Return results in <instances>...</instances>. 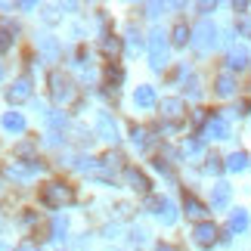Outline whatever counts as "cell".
Returning a JSON list of instances; mask_svg holds the SVG:
<instances>
[{
    "label": "cell",
    "instance_id": "obj_14",
    "mask_svg": "<svg viewBox=\"0 0 251 251\" xmlns=\"http://www.w3.org/2000/svg\"><path fill=\"white\" fill-rule=\"evenodd\" d=\"M133 105H140V109H152V105H155V90H152L149 84L137 87V93H133Z\"/></svg>",
    "mask_w": 251,
    "mask_h": 251
},
{
    "label": "cell",
    "instance_id": "obj_18",
    "mask_svg": "<svg viewBox=\"0 0 251 251\" xmlns=\"http://www.w3.org/2000/svg\"><path fill=\"white\" fill-rule=\"evenodd\" d=\"M226 201H229V183H217L214 196H211V205H214V208H226Z\"/></svg>",
    "mask_w": 251,
    "mask_h": 251
},
{
    "label": "cell",
    "instance_id": "obj_29",
    "mask_svg": "<svg viewBox=\"0 0 251 251\" xmlns=\"http://www.w3.org/2000/svg\"><path fill=\"white\" fill-rule=\"evenodd\" d=\"M9 47H13V34H9L6 28H0V53H6Z\"/></svg>",
    "mask_w": 251,
    "mask_h": 251
},
{
    "label": "cell",
    "instance_id": "obj_34",
    "mask_svg": "<svg viewBox=\"0 0 251 251\" xmlns=\"http://www.w3.org/2000/svg\"><path fill=\"white\" fill-rule=\"evenodd\" d=\"M133 242H146V229H143V226H137V229H133Z\"/></svg>",
    "mask_w": 251,
    "mask_h": 251
},
{
    "label": "cell",
    "instance_id": "obj_15",
    "mask_svg": "<svg viewBox=\"0 0 251 251\" xmlns=\"http://www.w3.org/2000/svg\"><path fill=\"white\" fill-rule=\"evenodd\" d=\"M50 239L53 242H65V233H69V220H65V214H56L53 220H50Z\"/></svg>",
    "mask_w": 251,
    "mask_h": 251
},
{
    "label": "cell",
    "instance_id": "obj_27",
    "mask_svg": "<svg viewBox=\"0 0 251 251\" xmlns=\"http://www.w3.org/2000/svg\"><path fill=\"white\" fill-rule=\"evenodd\" d=\"M186 214H189V217H205V205H201L199 199L186 196Z\"/></svg>",
    "mask_w": 251,
    "mask_h": 251
},
{
    "label": "cell",
    "instance_id": "obj_31",
    "mask_svg": "<svg viewBox=\"0 0 251 251\" xmlns=\"http://www.w3.org/2000/svg\"><path fill=\"white\" fill-rule=\"evenodd\" d=\"M96 165H100L96 158H84V155H81V158H78V165H75V168H78V171H93Z\"/></svg>",
    "mask_w": 251,
    "mask_h": 251
},
{
    "label": "cell",
    "instance_id": "obj_2",
    "mask_svg": "<svg viewBox=\"0 0 251 251\" xmlns=\"http://www.w3.org/2000/svg\"><path fill=\"white\" fill-rule=\"evenodd\" d=\"M41 201H44L47 208H62V205H72V201H75V189L69 186V183L53 180V183H47V186L41 189Z\"/></svg>",
    "mask_w": 251,
    "mask_h": 251
},
{
    "label": "cell",
    "instance_id": "obj_35",
    "mask_svg": "<svg viewBox=\"0 0 251 251\" xmlns=\"http://www.w3.org/2000/svg\"><path fill=\"white\" fill-rule=\"evenodd\" d=\"M239 31L251 37V19H242V22H239Z\"/></svg>",
    "mask_w": 251,
    "mask_h": 251
},
{
    "label": "cell",
    "instance_id": "obj_40",
    "mask_svg": "<svg viewBox=\"0 0 251 251\" xmlns=\"http://www.w3.org/2000/svg\"><path fill=\"white\" fill-rule=\"evenodd\" d=\"M0 78H3V69H0Z\"/></svg>",
    "mask_w": 251,
    "mask_h": 251
},
{
    "label": "cell",
    "instance_id": "obj_5",
    "mask_svg": "<svg viewBox=\"0 0 251 251\" xmlns=\"http://www.w3.org/2000/svg\"><path fill=\"white\" fill-rule=\"evenodd\" d=\"M37 171H44V165H37V161H31V165H19V161H9V165H3V177L16 180V183H28Z\"/></svg>",
    "mask_w": 251,
    "mask_h": 251
},
{
    "label": "cell",
    "instance_id": "obj_1",
    "mask_svg": "<svg viewBox=\"0 0 251 251\" xmlns=\"http://www.w3.org/2000/svg\"><path fill=\"white\" fill-rule=\"evenodd\" d=\"M50 96L56 105H75L78 102V87H75V81L69 78V75L62 72H50Z\"/></svg>",
    "mask_w": 251,
    "mask_h": 251
},
{
    "label": "cell",
    "instance_id": "obj_17",
    "mask_svg": "<svg viewBox=\"0 0 251 251\" xmlns=\"http://www.w3.org/2000/svg\"><path fill=\"white\" fill-rule=\"evenodd\" d=\"M3 127L13 130V133H22V130H25V118H22L19 112H6V115H3Z\"/></svg>",
    "mask_w": 251,
    "mask_h": 251
},
{
    "label": "cell",
    "instance_id": "obj_30",
    "mask_svg": "<svg viewBox=\"0 0 251 251\" xmlns=\"http://www.w3.org/2000/svg\"><path fill=\"white\" fill-rule=\"evenodd\" d=\"M105 75H109V84H121L124 81V72L118 69V65H109V72H105Z\"/></svg>",
    "mask_w": 251,
    "mask_h": 251
},
{
    "label": "cell",
    "instance_id": "obj_39",
    "mask_svg": "<svg viewBox=\"0 0 251 251\" xmlns=\"http://www.w3.org/2000/svg\"><path fill=\"white\" fill-rule=\"evenodd\" d=\"M0 251H9V248H6V242H0Z\"/></svg>",
    "mask_w": 251,
    "mask_h": 251
},
{
    "label": "cell",
    "instance_id": "obj_21",
    "mask_svg": "<svg viewBox=\"0 0 251 251\" xmlns=\"http://www.w3.org/2000/svg\"><path fill=\"white\" fill-rule=\"evenodd\" d=\"M158 217H161V224H165V226H174V224H177V208H174L171 201L165 199V205H161V211H158Z\"/></svg>",
    "mask_w": 251,
    "mask_h": 251
},
{
    "label": "cell",
    "instance_id": "obj_11",
    "mask_svg": "<svg viewBox=\"0 0 251 251\" xmlns=\"http://www.w3.org/2000/svg\"><path fill=\"white\" fill-rule=\"evenodd\" d=\"M192 236H196V242L199 245H214V239H217V226L214 224H199L196 229H192Z\"/></svg>",
    "mask_w": 251,
    "mask_h": 251
},
{
    "label": "cell",
    "instance_id": "obj_24",
    "mask_svg": "<svg viewBox=\"0 0 251 251\" xmlns=\"http://www.w3.org/2000/svg\"><path fill=\"white\" fill-rule=\"evenodd\" d=\"M229 229H233V233H245L248 229V214L245 211H236V214L229 217Z\"/></svg>",
    "mask_w": 251,
    "mask_h": 251
},
{
    "label": "cell",
    "instance_id": "obj_28",
    "mask_svg": "<svg viewBox=\"0 0 251 251\" xmlns=\"http://www.w3.org/2000/svg\"><path fill=\"white\" fill-rule=\"evenodd\" d=\"M16 155L31 158V155H34V143H28V140H25V143H19V146H16ZM31 161H34V158H31Z\"/></svg>",
    "mask_w": 251,
    "mask_h": 251
},
{
    "label": "cell",
    "instance_id": "obj_3",
    "mask_svg": "<svg viewBox=\"0 0 251 251\" xmlns=\"http://www.w3.org/2000/svg\"><path fill=\"white\" fill-rule=\"evenodd\" d=\"M149 65H152V72H161L168 65V34L161 28H155L149 34Z\"/></svg>",
    "mask_w": 251,
    "mask_h": 251
},
{
    "label": "cell",
    "instance_id": "obj_8",
    "mask_svg": "<svg viewBox=\"0 0 251 251\" xmlns=\"http://www.w3.org/2000/svg\"><path fill=\"white\" fill-rule=\"evenodd\" d=\"M37 50L44 53V59H47V62H59V56H62L59 41H56L53 34H41V37H37Z\"/></svg>",
    "mask_w": 251,
    "mask_h": 251
},
{
    "label": "cell",
    "instance_id": "obj_20",
    "mask_svg": "<svg viewBox=\"0 0 251 251\" xmlns=\"http://www.w3.org/2000/svg\"><path fill=\"white\" fill-rule=\"evenodd\" d=\"M248 168V155H245V152H233V155H229L226 158V171H245Z\"/></svg>",
    "mask_w": 251,
    "mask_h": 251
},
{
    "label": "cell",
    "instance_id": "obj_10",
    "mask_svg": "<svg viewBox=\"0 0 251 251\" xmlns=\"http://www.w3.org/2000/svg\"><path fill=\"white\" fill-rule=\"evenodd\" d=\"M158 112L165 121H180L183 118V100H161Z\"/></svg>",
    "mask_w": 251,
    "mask_h": 251
},
{
    "label": "cell",
    "instance_id": "obj_38",
    "mask_svg": "<svg viewBox=\"0 0 251 251\" xmlns=\"http://www.w3.org/2000/svg\"><path fill=\"white\" fill-rule=\"evenodd\" d=\"M155 251H177V248H174V245H165V242H161V245H158Z\"/></svg>",
    "mask_w": 251,
    "mask_h": 251
},
{
    "label": "cell",
    "instance_id": "obj_22",
    "mask_svg": "<svg viewBox=\"0 0 251 251\" xmlns=\"http://www.w3.org/2000/svg\"><path fill=\"white\" fill-rule=\"evenodd\" d=\"M130 143H133V149H146V146H149L146 127H133V130H130Z\"/></svg>",
    "mask_w": 251,
    "mask_h": 251
},
{
    "label": "cell",
    "instance_id": "obj_4",
    "mask_svg": "<svg viewBox=\"0 0 251 251\" xmlns=\"http://www.w3.org/2000/svg\"><path fill=\"white\" fill-rule=\"evenodd\" d=\"M192 47H196L199 53H208V50H214L217 47V28L208 22H199L196 25V31H192Z\"/></svg>",
    "mask_w": 251,
    "mask_h": 251
},
{
    "label": "cell",
    "instance_id": "obj_13",
    "mask_svg": "<svg viewBox=\"0 0 251 251\" xmlns=\"http://www.w3.org/2000/svg\"><path fill=\"white\" fill-rule=\"evenodd\" d=\"M124 180H127L137 192H149V180H146V174L137 171V168H124Z\"/></svg>",
    "mask_w": 251,
    "mask_h": 251
},
{
    "label": "cell",
    "instance_id": "obj_23",
    "mask_svg": "<svg viewBox=\"0 0 251 251\" xmlns=\"http://www.w3.org/2000/svg\"><path fill=\"white\" fill-rule=\"evenodd\" d=\"M102 53H105V56H118V53H121V41H118L115 34H105V37H102Z\"/></svg>",
    "mask_w": 251,
    "mask_h": 251
},
{
    "label": "cell",
    "instance_id": "obj_36",
    "mask_svg": "<svg viewBox=\"0 0 251 251\" xmlns=\"http://www.w3.org/2000/svg\"><path fill=\"white\" fill-rule=\"evenodd\" d=\"M13 251H41V248H37L34 242H22V245H19V248H13Z\"/></svg>",
    "mask_w": 251,
    "mask_h": 251
},
{
    "label": "cell",
    "instance_id": "obj_37",
    "mask_svg": "<svg viewBox=\"0 0 251 251\" xmlns=\"http://www.w3.org/2000/svg\"><path fill=\"white\" fill-rule=\"evenodd\" d=\"M161 9H165V6H161V3H149V16H158Z\"/></svg>",
    "mask_w": 251,
    "mask_h": 251
},
{
    "label": "cell",
    "instance_id": "obj_6",
    "mask_svg": "<svg viewBox=\"0 0 251 251\" xmlns=\"http://www.w3.org/2000/svg\"><path fill=\"white\" fill-rule=\"evenodd\" d=\"M96 137L105 140V143H115L118 140V124H115V118L109 112H100L96 115Z\"/></svg>",
    "mask_w": 251,
    "mask_h": 251
},
{
    "label": "cell",
    "instance_id": "obj_19",
    "mask_svg": "<svg viewBox=\"0 0 251 251\" xmlns=\"http://www.w3.org/2000/svg\"><path fill=\"white\" fill-rule=\"evenodd\" d=\"M171 41L177 44V47H186V44H192V31H189V28L180 22V25H174V34H171Z\"/></svg>",
    "mask_w": 251,
    "mask_h": 251
},
{
    "label": "cell",
    "instance_id": "obj_25",
    "mask_svg": "<svg viewBox=\"0 0 251 251\" xmlns=\"http://www.w3.org/2000/svg\"><path fill=\"white\" fill-rule=\"evenodd\" d=\"M44 121L50 124V127H56V130H65V124H69V118H65L62 112H47V115H44Z\"/></svg>",
    "mask_w": 251,
    "mask_h": 251
},
{
    "label": "cell",
    "instance_id": "obj_9",
    "mask_svg": "<svg viewBox=\"0 0 251 251\" xmlns=\"http://www.w3.org/2000/svg\"><path fill=\"white\" fill-rule=\"evenodd\" d=\"M201 140H226V121L224 118H208L205 127H201Z\"/></svg>",
    "mask_w": 251,
    "mask_h": 251
},
{
    "label": "cell",
    "instance_id": "obj_26",
    "mask_svg": "<svg viewBox=\"0 0 251 251\" xmlns=\"http://www.w3.org/2000/svg\"><path fill=\"white\" fill-rule=\"evenodd\" d=\"M127 47H130V53H140V47H143V41H140V31H137V25H127Z\"/></svg>",
    "mask_w": 251,
    "mask_h": 251
},
{
    "label": "cell",
    "instance_id": "obj_7",
    "mask_svg": "<svg viewBox=\"0 0 251 251\" xmlns=\"http://www.w3.org/2000/svg\"><path fill=\"white\" fill-rule=\"evenodd\" d=\"M6 100L13 102V105L31 100V78H25V75H22V78H16L13 87H6Z\"/></svg>",
    "mask_w": 251,
    "mask_h": 251
},
{
    "label": "cell",
    "instance_id": "obj_12",
    "mask_svg": "<svg viewBox=\"0 0 251 251\" xmlns=\"http://www.w3.org/2000/svg\"><path fill=\"white\" fill-rule=\"evenodd\" d=\"M226 65H229L233 72L248 69V50H245V47H233V50H229V56H226Z\"/></svg>",
    "mask_w": 251,
    "mask_h": 251
},
{
    "label": "cell",
    "instance_id": "obj_32",
    "mask_svg": "<svg viewBox=\"0 0 251 251\" xmlns=\"http://www.w3.org/2000/svg\"><path fill=\"white\" fill-rule=\"evenodd\" d=\"M199 149H201V143H199V140H186V143H183V152H186V155H196Z\"/></svg>",
    "mask_w": 251,
    "mask_h": 251
},
{
    "label": "cell",
    "instance_id": "obj_41",
    "mask_svg": "<svg viewBox=\"0 0 251 251\" xmlns=\"http://www.w3.org/2000/svg\"><path fill=\"white\" fill-rule=\"evenodd\" d=\"M0 196H3V189H0Z\"/></svg>",
    "mask_w": 251,
    "mask_h": 251
},
{
    "label": "cell",
    "instance_id": "obj_16",
    "mask_svg": "<svg viewBox=\"0 0 251 251\" xmlns=\"http://www.w3.org/2000/svg\"><path fill=\"white\" fill-rule=\"evenodd\" d=\"M214 90H217V96H233V93H236L233 75H220V78L214 81Z\"/></svg>",
    "mask_w": 251,
    "mask_h": 251
},
{
    "label": "cell",
    "instance_id": "obj_33",
    "mask_svg": "<svg viewBox=\"0 0 251 251\" xmlns=\"http://www.w3.org/2000/svg\"><path fill=\"white\" fill-rule=\"evenodd\" d=\"M220 168H224V165H220V158H217V155H211V158H208V165H205L208 174H220Z\"/></svg>",
    "mask_w": 251,
    "mask_h": 251
}]
</instances>
